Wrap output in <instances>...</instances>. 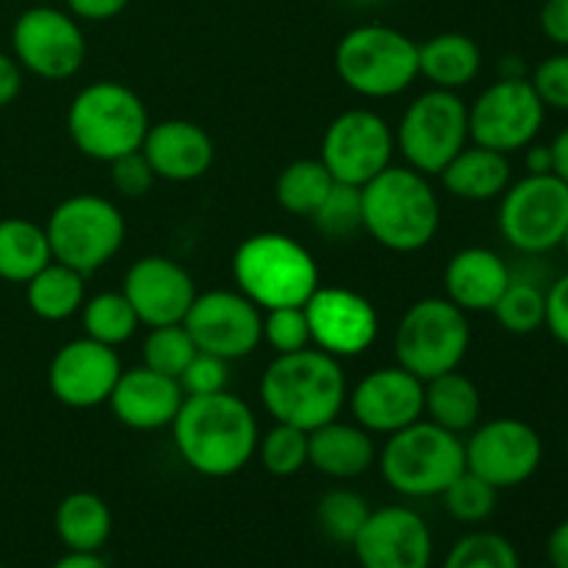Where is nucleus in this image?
Returning a JSON list of instances; mask_svg holds the SVG:
<instances>
[{"instance_id":"6e6552de","label":"nucleus","mask_w":568,"mask_h":568,"mask_svg":"<svg viewBox=\"0 0 568 568\" xmlns=\"http://www.w3.org/2000/svg\"><path fill=\"white\" fill-rule=\"evenodd\" d=\"M469 344V316L447 297L416 300L394 333L397 366L419 381H433L444 372L460 369Z\"/></svg>"},{"instance_id":"13d9d810","label":"nucleus","mask_w":568,"mask_h":568,"mask_svg":"<svg viewBox=\"0 0 568 568\" xmlns=\"http://www.w3.org/2000/svg\"><path fill=\"white\" fill-rule=\"evenodd\" d=\"M566 458H568V430H566Z\"/></svg>"},{"instance_id":"f03ea898","label":"nucleus","mask_w":568,"mask_h":568,"mask_svg":"<svg viewBox=\"0 0 568 568\" xmlns=\"http://www.w3.org/2000/svg\"><path fill=\"white\" fill-rule=\"evenodd\" d=\"M266 414L311 433L338 419L347 405V375L333 355L316 347L275 355L258 383Z\"/></svg>"},{"instance_id":"473e14b6","label":"nucleus","mask_w":568,"mask_h":568,"mask_svg":"<svg viewBox=\"0 0 568 568\" xmlns=\"http://www.w3.org/2000/svg\"><path fill=\"white\" fill-rule=\"evenodd\" d=\"M83 331L89 338L109 347L131 342L139 331V316L122 292H100L89 297L81 308Z\"/></svg>"},{"instance_id":"3c124183","label":"nucleus","mask_w":568,"mask_h":568,"mask_svg":"<svg viewBox=\"0 0 568 568\" xmlns=\"http://www.w3.org/2000/svg\"><path fill=\"white\" fill-rule=\"evenodd\" d=\"M527 175H552V148L549 144H527L525 148Z\"/></svg>"},{"instance_id":"f257e3e1","label":"nucleus","mask_w":568,"mask_h":568,"mask_svg":"<svg viewBox=\"0 0 568 568\" xmlns=\"http://www.w3.org/2000/svg\"><path fill=\"white\" fill-rule=\"evenodd\" d=\"M170 427L183 464L211 480L239 475L255 458L261 438L253 408L227 388L183 399Z\"/></svg>"},{"instance_id":"864d4df0","label":"nucleus","mask_w":568,"mask_h":568,"mask_svg":"<svg viewBox=\"0 0 568 568\" xmlns=\"http://www.w3.org/2000/svg\"><path fill=\"white\" fill-rule=\"evenodd\" d=\"M50 568H111L100 552H67Z\"/></svg>"},{"instance_id":"c9c22d12","label":"nucleus","mask_w":568,"mask_h":568,"mask_svg":"<svg viewBox=\"0 0 568 568\" xmlns=\"http://www.w3.org/2000/svg\"><path fill=\"white\" fill-rule=\"evenodd\" d=\"M255 455L261 458V466L270 471L272 477H286L300 475L308 466V433L300 430L294 425H283L275 422V427L258 438V449Z\"/></svg>"},{"instance_id":"e433bc0d","label":"nucleus","mask_w":568,"mask_h":568,"mask_svg":"<svg viewBox=\"0 0 568 568\" xmlns=\"http://www.w3.org/2000/svg\"><path fill=\"white\" fill-rule=\"evenodd\" d=\"M442 568H521V558L499 532L475 530L453 544Z\"/></svg>"},{"instance_id":"cd10ccee","label":"nucleus","mask_w":568,"mask_h":568,"mask_svg":"<svg viewBox=\"0 0 568 568\" xmlns=\"http://www.w3.org/2000/svg\"><path fill=\"white\" fill-rule=\"evenodd\" d=\"M483 394L471 377L460 369L425 381V419L455 436H466L480 425Z\"/></svg>"},{"instance_id":"37998d69","label":"nucleus","mask_w":568,"mask_h":568,"mask_svg":"<svg viewBox=\"0 0 568 568\" xmlns=\"http://www.w3.org/2000/svg\"><path fill=\"white\" fill-rule=\"evenodd\" d=\"M530 83L547 109L568 111V50L544 59L532 70Z\"/></svg>"},{"instance_id":"4be33fe9","label":"nucleus","mask_w":568,"mask_h":568,"mask_svg":"<svg viewBox=\"0 0 568 568\" xmlns=\"http://www.w3.org/2000/svg\"><path fill=\"white\" fill-rule=\"evenodd\" d=\"M183 399H186V394L175 377H166L142 364L122 369L105 405L120 425L148 433L170 427L181 410Z\"/></svg>"},{"instance_id":"bf43d9fd","label":"nucleus","mask_w":568,"mask_h":568,"mask_svg":"<svg viewBox=\"0 0 568 568\" xmlns=\"http://www.w3.org/2000/svg\"><path fill=\"white\" fill-rule=\"evenodd\" d=\"M37 3H53V0H37Z\"/></svg>"},{"instance_id":"a878e982","label":"nucleus","mask_w":568,"mask_h":568,"mask_svg":"<svg viewBox=\"0 0 568 568\" xmlns=\"http://www.w3.org/2000/svg\"><path fill=\"white\" fill-rule=\"evenodd\" d=\"M442 186L453 197L466 200V203H488L499 200L505 189L514 183V166L508 155L497 150L480 148V144H466L442 172Z\"/></svg>"},{"instance_id":"393cba45","label":"nucleus","mask_w":568,"mask_h":568,"mask_svg":"<svg viewBox=\"0 0 568 568\" xmlns=\"http://www.w3.org/2000/svg\"><path fill=\"white\" fill-rule=\"evenodd\" d=\"M375 460V438L361 425L333 419L308 433V466L331 480H355L366 475Z\"/></svg>"},{"instance_id":"8fccbe9b","label":"nucleus","mask_w":568,"mask_h":568,"mask_svg":"<svg viewBox=\"0 0 568 568\" xmlns=\"http://www.w3.org/2000/svg\"><path fill=\"white\" fill-rule=\"evenodd\" d=\"M547 560L552 568H568V519L555 525L547 538Z\"/></svg>"},{"instance_id":"39448f33","label":"nucleus","mask_w":568,"mask_h":568,"mask_svg":"<svg viewBox=\"0 0 568 568\" xmlns=\"http://www.w3.org/2000/svg\"><path fill=\"white\" fill-rule=\"evenodd\" d=\"M148 128V105L120 81L89 83L67 109V133L75 150L103 164L142 150Z\"/></svg>"},{"instance_id":"c85d7f7f","label":"nucleus","mask_w":568,"mask_h":568,"mask_svg":"<svg viewBox=\"0 0 568 568\" xmlns=\"http://www.w3.org/2000/svg\"><path fill=\"white\" fill-rule=\"evenodd\" d=\"M53 527L67 552H100L114 530V516L98 494L72 491L55 508Z\"/></svg>"},{"instance_id":"49530a36","label":"nucleus","mask_w":568,"mask_h":568,"mask_svg":"<svg viewBox=\"0 0 568 568\" xmlns=\"http://www.w3.org/2000/svg\"><path fill=\"white\" fill-rule=\"evenodd\" d=\"M538 22L549 42L568 50V0H544Z\"/></svg>"},{"instance_id":"603ef678","label":"nucleus","mask_w":568,"mask_h":568,"mask_svg":"<svg viewBox=\"0 0 568 568\" xmlns=\"http://www.w3.org/2000/svg\"><path fill=\"white\" fill-rule=\"evenodd\" d=\"M549 148H552V175H558L568 186V128L552 139Z\"/></svg>"},{"instance_id":"bb28decb","label":"nucleus","mask_w":568,"mask_h":568,"mask_svg":"<svg viewBox=\"0 0 568 568\" xmlns=\"http://www.w3.org/2000/svg\"><path fill=\"white\" fill-rule=\"evenodd\" d=\"M480 48L460 31L436 33L419 44V78H427L433 89L458 92L480 75Z\"/></svg>"},{"instance_id":"5fc2aeb1","label":"nucleus","mask_w":568,"mask_h":568,"mask_svg":"<svg viewBox=\"0 0 568 568\" xmlns=\"http://www.w3.org/2000/svg\"><path fill=\"white\" fill-rule=\"evenodd\" d=\"M499 78H527L519 55H505L503 64H499Z\"/></svg>"},{"instance_id":"72a5a7b5","label":"nucleus","mask_w":568,"mask_h":568,"mask_svg":"<svg viewBox=\"0 0 568 568\" xmlns=\"http://www.w3.org/2000/svg\"><path fill=\"white\" fill-rule=\"evenodd\" d=\"M499 327L514 336H530L547 322V288L527 277H510L508 288L491 308Z\"/></svg>"},{"instance_id":"a211bd4d","label":"nucleus","mask_w":568,"mask_h":568,"mask_svg":"<svg viewBox=\"0 0 568 568\" xmlns=\"http://www.w3.org/2000/svg\"><path fill=\"white\" fill-rule=\"evenodd\" d=\"M120 375L122 361L116 347L81 336L55 349L48 366V386L67 408L89 410L109 403Z\"/></svg>"},{"instance_id":"a19ab883","label":"nucleus","mask_w":568,"mask_h":568,"mask_svg":"<svg viewBox=\"0 0 568 568\" xmlns=\"http://www.w3.org/2000/svg\"><path fill=\"white\" fill-rule=\"evenodd\" d=\"M264 342L275 349V355L297 353V349L311 347V331L303 305L264 311Z\"/></svg>"},{"instance_id":"4468645a","label":"nucleus","mask_w":568,"mask_h":568,"mask_svg":"<svg viewBox=\"0 0 568 568\" xmlns=\"http://www.w3.org/2000/svg\"><path fill=\"white\" fill-rule=\"evenodd\" d=\"M466 469L497 491L525 486L544 460V442L532 425L516 416L483 422L464 438Z\"/></svg>"},{"instance_id":"0eeeda50","label":"nucleus","mask_w":568,"mask_h":568,"mask_svg":"<svg viewBox=\"0 0 568 568\" xmlns=\"http://www.w3.org/2000/svg\"><path fill=\"white\" fill-rule=\"evenodd\" d=\"M336 72L361 98H397L419 78V44L392 26H358L338 39Z\"/></svg>"},{"instance_id":"9d476101","label":"nucleus","mask_w":568,"mask_h":568,"mask_svg":"<svg viewBox=\"0 0 568 568\" xmlns=\"http://www.w3.org/2000/svg\"><path fill=\"white\" fill-rule=\"evenodd\" d=\"M469 144V105L458 92L427 89L410 100L394 131V148L410 170L438 175Z\"/></svg>"},{"instance_id":"412c9836","label":"nucleus","mask_w":568,"mask_h":568,"mask_svg":"<svg viewBox=\"0 0 568 568\" xmlns=\"http://www.w3.org/2000/svg\"><path fill=\"white\" fill-rule=\"evenodd\" d=\"M120 292L148 327L183 325L197 297V286L186 266L166 255H142L133 261L122 277Z\"/></svg>"},{"instance_id":"7c9ffc66","label":"nucleus","mask_w":568,"mask_h":568,"mask_svg":"<svg viewBox=\"0 0 568 568\" xmlns=\"http://www.w3.org/2000/svg\"><path fill=\"white\" fill-rule=\"evenodd\" d=\"M50 261L53 253L42 225L22 216L0 220V281L26 286Z\"/></svg>"},{"instance_id":"a18cd8bd","label":"nucleus","mask_w":568,"mask_h":568,"mask_svg":"<svg viewBox=\"0 0 568 568\" xmlns=\"http://www.w3.org/2000/svg\"><path fill=\"white\" fill-rule=\"evenodd\" d=\"M552 338L568 349V272L547 288V322H544Z\"/></svg>"},{"instance_id":"20e7f679","label":"nucleus","mask_w":568,"mask_h":568,"mask_svg":"<svg viewBox=\"0 0 568 568\" xmlns=\"http://www.w3.org/2000/svg\"><path fill=\"white\" fill-rule=\"evenodd\" d=\"M233 281L261 311L305 305L320 288L311 250L286 233H255L233 253Z\"/></svg>"},{"instance_id":"1a4fd4ad","label":"nucleus","mask_w":568,"mask_h":568,"mask_svg":"<svg viewBox=\"0 0 568 568\" xmlns=\"http://www.w3.org/2000/svg\"><path fill=\"white\" fill-rule=\"evenodd\" d=\"M44 233L53 261L89 277L122 250L125 216L109 197L72 194L50 211Z\"/></svg>"},{"instance_id":"f3484780","label":"nucleus","mask_w":568,"mask_h":568,"mask_svg":"<svg viewBox=\"0 0 568 568\" xmlns=\"http://www.w3.org/2000/svg\"><path fill=\"white\" fill-rule=\"evenodd\" d=\"M305 320H308L311 344L333 358H355L375 344L381 320L364 294L344 286H320L308 297Z\"/></svg>"},{"instance_id":"f8f14e48","label":"nucleus","mask_w":568,"mask_h":568,"mask_svg":"<svg viewBox=\"0 0 568 568\" xmlns=\"http://www.w3.org/2000/svg\"><path fill=\"white\" fill-rule=\"evenodd\" d=\"M11 55L42 81H67L87 61L81 20L53 3H37L11 26Z\"/></svg>"},{"instance_id":"ddd939ff","label":"nucleus","mask_w":568,"mask_h":568,"mask_svg":"<svg viewBox=\"0 0 568 568\" xmlns=\"http://www.w3.org/2000/svg\"><path fill=\"white\" fill-rule=\"evenodd\" d=\"M544 120L547 105L536 94L530 78H499L469 105V139L471 144L497 153H519L536 142Z\"/></svg>"},{"instance_id":"4d7b16f0","label":"nucleus","mask_w":568,"mask_h":568,"mask_svg":"<svg viewBox=\"0 0 568 568\" xmlns=\"http://www.w3.org/2000/svg\"><path fill=\"white\" fill-rule=\"evenodd\" d=\"M361 3H381V0H361Z\"/></svg>"},{"instance_id":"4c0bfd02","label":"nucleus","mask_w":568,"mask_h":568,"mask_svg":"<svg viewBox=\"0 0 568 568\" xmlns=\"http://www.w3.org/2000/svg\"><path fill=\"white\" fill-rule=\"evenodd\" d=\"M316 231L333 242H344V239L355 236L364 231V200H361V186H349V183H333L327 197L322 200L320 209L311 214Z\"/></svg>"},{"instance_id":"c756f323","label":"nucleus","mask_w":568,"mask_h":568,"mask_svg":"<svg viewBox=\"0 0 568 568\" xmlns=\"http://www.w3.org/2000/svg\"><path fill=\"white\" fill-rule=\"evenodd\" d=\"M26 303L44 322H64L87 303V275L72 266L50 261L26 283Z\"/></svg>"},{"instance_id":"b1692460","label":"nucleus","mask_w":568,"mask_h":568,"mask_svg":"<svg viewBox=\"0 0 568 568\" xmlns=\"http://www.w3.org/2000/svg\"><path fill=\"white\" fill-rule=\"evenodd\" d=\"M510 266L488 247H464L447 261L444 288L449 303L466 314H483L497 305L510 283Z\"/></svg>"},{"instance_id":"9b49d317","label":"nucleus","mask_w":568,"mask_h":568,"mask_svg":"<svg viewBox=\"0 0 568 568\" xmlns=\"http://www.w3.org/2000/svg\"><path fill=\"white\" fill-rule=\"evenodd\" d=\"M499 233L521 255H547L564 244L568 186L558 175H525L499 197Z\"/></svg>"},{"instance_id":"09e8293b","label":"nucleus","mask_w":568,"mask_h":568,"mask_svg":"<svg viewBox=\"0 0 568 568\" xmlns=\"http://www.w3.org/2000/svg\"><path fill=\"white\" fill-rule=\"evenodd\" d=\"M22 89V67L17 64L14 55L0 53V109L14 103Z\"/></svg>"},{"instance_id":"423d86ee","label":"nucleus","mask_w":568,"mask_h":568,"mask_svg":"<svg viewBox=\"0 0 568 568\" xmlns=\"http://www.w3.org/2000/svg\"><path fill=\"white\" fill-rule=\"evenodd\" d=\"M377 466L383 483L399 497H442L449 483L466 471L464 438L422 416L414 425L386 436Z\"/></svg>"},{"instance_id":"ea45409f","label":"nucleus","mask_w":568,"mask_h":568,"mask_svg":"<svg viewBox=\"0 0 568 568\" xmlns=\"http://www.w3.org/2000/svg\"><path fill=\"white\" fill-rule=\"evenodd\" d=\"M442 499L444 508H447V514L453 516L455 521H460V525H483V521L491 519V514L497 510L499 491L466 469L458 480L449 483L447 491L442 494Z\"/></svg>"},{"instance_id":"dca6fc26","label":"nucleus","mask_w":568,"mask_h":568,"mask_svg":"<svg viewBox=\"0 0 568 568\" xmlns=\"http://www.w3.org/2000/svg\"><path fill=\"white\" fill-rule=\"evenodd\" d=\"M183 327L200 353L239 361L253 355L264 342V311L239 288H214L194 297Z\"/></svg>"},{"instance_id":"de8ad7c7","label":"nucleus","mask_w":568,"mask_h":568,"mask_svg":"<svg viewBox=\"0 0 568 568\" xmlns=\"http://www.w3.org/2000/svg\"><path fill=\"white\" fill-rule=\"evenodd\" d=\"M67 11L83 22H105L120 17L131 0H64Z\"/></svg>"},{"instance_id":"c03bdc74","label":"nucleus","mask_w":568,"mask_h":568,"mask_svg":"<svg viewBox=\"0 0 568 568\" xmlns=\"http://www.w3.org/2000/svg\"><path fill=\"white\" fill-rule=\"evenodd\" d=\"M111 186L116 189V194L125 200H142L144 194L153 189V183L159 181L153 172V166L148 164L142 150L136 153L120 155V159L111 161Z\"/></svg>"},{"instance_id":"58836bf2","label":"nucleus","mask_w":568,"mask_h":568,"mask_svg":"<svg viewBox=\"0 0 568 568\" xmlns=\"http://www.w3.org/2000/svg\"><path fill=\"white\" fill-rule=\"evenodd\" d=\"M194 355H197V347H194L192 336L183 325L150 327L142 344V364L153 372H161V375L175 377V381Z\"/></svg>"},{"instance_id":"2f4dec72","label":"nucleus","mask_w":568,"mask_h":568,"mask_svg":"<svg viewBox=\"0 0 568 568\" xmlns=\"http://www.w3.org/2000/svg\"><path fill=\"white\" fill-rule=\"evenodd\" d=\"M333 175L322 159H297L283 166L275 181V200L286 214L311 216L333 189Z\"/></svg>"},{"instance_id":"6ab92c4d","label":"nucleus","mask_w":568,"mask_h":568,"mask_svg":"<svg viewBox=\"0 0 568 568\" xmlns=\"http://www.w3.org/2000/svg\"><path fill=\"white\" fill-rule=\"evenodd\" d=\"M361 568H430L433 532L408 505L375 508L353 541Z\"/></svg>"},{"instance_id":"7ed1b4c3","label":"nucleus","mask_w":568,"mask_h":568,"mask_svg":"<svg viewBox=\"0 0 568 568\" xmlns=\"http://www.w3.org/2000/svg\"><path fill=\"white\" fill-rule=\"evenodd\" d=\"M364 231L392 253H419L436 239L442 225V205L427 175L410 166H386L366 186Z\"/></svg>"},{"instance_id":"2eb2a0df","label":"nucleus","mask_w":568,"mask_h":568,"mask_svg":"<svg viewBox=\"0 0 568 568\" xmlns=\"http://www.w3.org/2000/svg\"><path fill=\"white\" fill-rule=\"evenodd\" d=\"M322 164L333 181L366 186L394 159V131L377 111L349 109L338 114L322 136Z\"/></svg>"},{"instance_id":"f704fd0d","label":"nucleus","mask_w":568,"mask_h":568,"mask_svg":"<svg viewBox=\"0 0 568 568\" xmlns=\"http://www.w3.org/2000/svg\"><path fill=\"white\" fill-rule=\"evenodd\" d=\"M369 503L358 491L333 488V491L322 494L320 505H316V525L333 544L353 547L355 536L361 532L364 521L369 519Z\"/></svg>"},{"instance_id":"aec40b11","label":"nucleus","mask_w":568,"mask_h":568,"mask_svg":"<svg viewBox=\"0 0 568 568\" xmlns=\"http://www.w3.org/2000/svg\"><path fill=\"white\" fill-rule=\"evenodd\" d=\"M347 403L355 425L372 436H392L425 416V381L403 366H381L355 383Z\"/></svg>"},{"instance_id":"79ce46f5","label":"nucleus","mask_w":568,"mask_h":568,"mask_svg":"<svg viewBox=\"0 0 568 568\" xmlns=\"http://www.w3.org/2000/svg\"><path fill=\"white\" fill-rule=\"evenodd\" d=\"M227 364H231V361L216 358V355L200 353L197 349V355L189 361V366L181 372V377H178L183 394H186V397H200V394L225 392L227 381H231Z\"/></svg>"},{"instance_id":"5701e85b","label":"nucleus","mask_w":568,"mask_h":568,"mask_svg":"<svg viewBox=\"0 0 568 568\" xmlns=\"http://www.w3.org/2000/svg\"><path fill=\"white\" fill-rule=\"evenodd\" d=\"M142 153L159 181L192 183L214 164V142L192 120H164L148 128Z\"/></svg>"},{"instance_id":"6e6d98bb","label":"nucleus","mask_w":568,"mask_h":568,"mask_svg":"<svg viewBox=\"0 0 568 568\" xmlns=\"http://www.w3.org/2000/svg\"><path fill=\"white\" fill-rule=\"evenodd\" d=\"M560 247H564L566 255H568V227H566V236H564V244H560Z\"/></svg>"}]
</instances>
